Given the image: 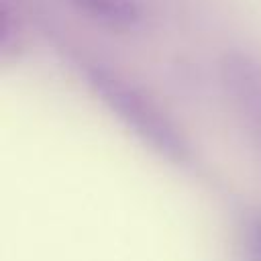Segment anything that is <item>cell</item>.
I'll return each mask as SVG.
<instances>
[{"label":"cell","mask_w":261,"mask_h":261,"mask_svg":"<svg viewBox=\"0 0 261 261\" xmlns=\"http://www.w3.org/2000/svg\"><path fill=\"white\" fill-rule=\"evenodd\" d=\"M88 86L100 102L143 143L173 163L190 159V145L181 128L169 114L130 80L102 63H90L84 69Z\"/></svg>","instance_id":"obj_1"},{"label":"cell","mask_w":261,"mask_h":261,"mask_svg":"<svg viewBox=\"0 0 261 261\" xmlns=\"http://www.w3.org/2000/svg\"><path fill=\"white\" fill-rule=\"evenodd\" d=\"M224 94L245 124L261 137V59L247 51H226L218 61Z\"/></svg>","instance_id":"obj_2"},{"label":"cell","mask_w":261,"mask_h":261,"mask_svg":"<svg viewBox=\"0 0 261 261\" xmlns=\"http://www.w3.org/2000/svg\"><path fill=\"white\" fill-rule=\"evenodd\" d=\"M73 8L86 14L90 20L112 29V31H133L143 18V6L139 0H67Z\"/></svg>","instance_id":"obj_3"},{"label":"cell","mask_w":261,"mask_h":261,"mask_svg":"<svg viewBox=\"0 0 261 261\" xmlns=\"http://www.w3.org/2000/svg\"><path fill=\"white\" fill-rule=\"evenodd\" d=\"M0 14H2V29H0V53L4 59L16 55L24 45V22L20 10L12 0H0Z\"/></svg>","instance_id":"obj_4"}]
</instances>
